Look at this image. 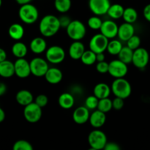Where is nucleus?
<instances>
[{
    "instance_id": "15",
    "label": "nucleus",
    "mask_w": 150,
    "mask_h": 150,
    "mask_svg": "<svg viewBox=\"0 0 150 150\" xmlns=\"http://www.w3.org/2000/svg\"><path fill=\"white\" fill-rule=\"evenodd\" d=\"M90 110L85 105L76 108L73 112V120L78 125H83L87 122L90 117Z\"/></svg>"
},
{
    "instance_id": "8",
    "label": "nucleus",
    "mask_w": 150,
    "mask_h": 150,
    "mask_svg": "<svg viewBox=\"0 0 150 150\" xmlns=\"http://www.w3.org/2000/svg\"><path fill=\"white\" fill-rule=\"evenodd\" d=\"M128 73L127 64L123 62L120 59H114L109 62L108 74L114 79L125 78Z\"/></svg>"
},
{
    "instance_id": "43",
    "label": "nucleus",
    "mask_w": 150,
    "mask_h": 150,
    "mask_svg": "<svg viewBox=\"0 0 150 150\" xmlns=\"http://www.w3.org/2000/svg\"><path fill=\"white\" fill-rule=\"evenodd\" d=\"M143 16L147 21L150 22V4H146L143 10Z\"/></svg>"
},
{
    "instance_id": "44",
    "label": "nucleus",
    "mask_w": 150,
    "mask_h": 150,
    "mask_svg": "<svg viewBox=\"0 0 150 150\" xmlns=\"http://www.w3.org/2000/svg\"><path fill=\"white\" fill-rule=\"evenodd\" d=\"M7 92V86L4 83L0 82V96H2Z\"/></svg>"
},
{
    "instance_id": "30",
    "label": "nucleus",
    "mask_w": 150,
    "mask_h": 150,
    "mask_svg": "<svg viewBox=\"0 0 150 150\" xmlns=\"http://www.w3.org/2000/svg\"><path fill=\"white\" fill-rule=\"evenodd\" d=\"M122 18L125 22L133 24L138 19V12L133 7L125 8Z\"/></svg>"
},
{
    "instance_id": "4",
    "label": "nucleus",
    "mask_w": 150,
    "mask_h": 150,
    "mask_svg": "<svg viewBox=\"0 0 150 150\" xmlns=\"http://www.w3.org/2000/svg\"><path fill=\"white\" fill-rule=\"evenodd\" d=\"M66 32L72 40H81L86 36V27L81 21L72 20L66 28Z\"/></svg>"
},
{
    "instance_id": "2",
    "label": "nucleus",
    "mask_w": 150,
    "mask_h": 150,
    "mask_svg": "<svg viewBox=\"0 0 150 150\" xmlns=\"http://www.w3.org/2000/svg\"><path fill=\"white\" fill-rule=\"evenodd\" d=\"M111 92L115 97L125 100L130 96L132 86L130 82L125 78L115 79L111 86Z\"/></svg>"
},
{
    "instance_id": "38",
    "label": "nucleus",
    "mask_w": 150,
    "mask_h": 150,
    "mask_svg": "<svg viewBox=\"0 0 150 150\" xmlns=\"http://www.w3.org/2000/svg\"><path fill=\"white\" fill-rule=\"evenodd\" d=\"M34 102L36 104H38L40 107L41 108H44L46 106L48 103V98L47 95H44V94H40V95H38L35 98V101Z\"/></svg>"
},
{
    "instance_id": "34",
    "label": "nucleus",
    "mask_w": 150,
    "mask_h": 150,
    "mask_svg": "<svg viewBox=\"0 0 150 150\" xmlns=\"http://www.w3.org/2000/svg\"><path fill=\"white\" fill-rule=\"evenodd\" d=\"M103 21L98 16H93L87 21V25L89 29L92 30H100L102 26Z\"/></svg>"
},
{
    "instance_id": "10",
    "label": "nucleus",
    "mask_w": 150,
    "mask_h": 150,
    "mask_svg": "<svg viewBox=\"0 0 150 150\" xmlns=\"http://www.w3.org/2000/svg\"><path fill=\"white\" fill-rule=\"evenodd\" d=\"M109 39L104 36L103 34H96L92 37L89 42V49L96 54L105 52L107 49Z\"/></svg>"
},
{
    "instance_id": "42",
    "label": "nucleus",
    "mask_w": 150,
    "mask_h": 150,
    "mask_svg": "<svg viewBox=\"0 0 150 150\" xmlns=\"http://www.w3.org/2000/svg\"><path fill=\"white\" fill-rule=\"evenodd\" d=\"M121 147L118 144L115 142H107L106 145L104 147L105 150H120Z\"/></svg>"
},
{
    "instance_id": "14",
    "label": "nucleus",
    "mask_w": 150,
    "mask_h": 150,
    "mask_svg": "<svg viewBox=\"0 0 150 150\" xmlns=\"http://www.w3.org/2000/svg\"><path fill=\"white\" fill-rule=\"evenodd\" d=\"M118 29L119 26L117 23L113 19H111V20H105L103 21L100 31V33L106 37L108 39L111 40L117 37Z\"/></svg>"
},
{
    "instance_id": "41",
    "label": "nucleus",
    "mask_w": 150,
    "mask_h": 150,
    "mask_svg": "<svg viewBox=\"0 0 150 150\" xmlns=\"http://www.w3.org/2000/svg\"><path fill=\"white\" fill-rule=\"evenodd\" d=\"M59 23L61 28H67L68 26V25L70 24V23L71 22V19L70 18H69L67 16H62L60 18H59Z\"/></svg>"
},
{
    "instance_id": "12",
    "label": "nucleus",
    "mask_w": 150,
    "mask_h": 150,
    "mask_svg": "<svg viewBox=\"0 0 150 150\" xmlns=\"http://www.w3.org/2000/svg\"><path fill=\"white\" fill-rule=\"evenodd\" d=\"M89 8L95 16H103L107 14L111 6L110 0H89Z\"/></svg>"
},
{
    "instance_id": "18",
    "label": "nucleus",
    "mask_w": 150,
    "mask_h": 150,
    "mask_svg": "<svg viewBox=\"0 0 150 150\" xmlns=\"http://www.w3.org/2000/svg\"><path fill=\"white\" fill-rule=\"evenodd\" d=\"M86 49L83 42L81 40H76L70 44L68 53L70 58L74 60H79L81 59Z\"/></svg>"
},
{
    "instance_id": "16",
    "label": "nucleus",
    "mask_w": 150,
    "mask_h": 150,
    "mask_svg": "<svg viewBox=\"0 0 150 150\" xmlns=\"http://www.w3.org/2000/svg\"><path fill=\"white\" fill-rule=\"evenodd\" d=\"M135 35V27L133 23L124 22L119 26L117 37L123 42H127L133 35Z\"/></svg>"
},
{
    "instance_id": "48",
    "label": "nucleus",
    "mask_w": 150,
    "mask_h": 150,
    "mask_svg": "<svg viewBox=\"0 0 150 150\" xmlns=\"http://www.w3.org/2000/svg\"><path fill=\"white\" fill-rule=\"evenodd\" d=\"M32 0H16V2L20 5H23V4H28V3H31Z\"/></svg>"
},
{
    "instance_id": "45",
    "label": "nucleus",
    "mask_w": 150,
    "mask_h": 150,
    "mask_svg": "<svg viewBox=\"0 0 150 150\" xmlns=\"http://www.w3.org/2000/svg\"><path fill=\"white\" fill-rule=\"evenodd\" d=\"M7 59V53L3 48H0V62Z\"/></svg>"
},
{
    "instance_id": "9",
    "label": "nucleus",
    "mask_w": 150,
    "mask_h": 150,
    "mask_svg": "<svg viewBox=\"0 0 150 150\" xmlns=\"http://www.w3.org/2000/svg\"><path fill=\"white\" fill-rule=\"evenodd\" d=\"M31 73L36 77H43L48 71L49 66L48 61L41 57H35L30 62Z\"/></svg>"
},
{
    "instance_id": "1",
    "label": "nucleus",
    "mask_w": 150,
    "mask_h": 150,
    "mask_svg": "<svg viewBox=\"0 0 150 150\" xmlns=\"http://www.w3.org/2000/svg\"><path fill=\"white\" fill-rule=\"evenodd\" d=\"M61 29L59 19L54 15L48 14L41 18L39 23V31L45 38H51L58 33Z\"/></svg>"
},
{
    "instance_id": "29",
    "label": "nucleus",
    "mask_w": 150,
    "mask_h": 150,
    "mask_svg": "<svg viewBox=\"0 0 150 150\" xmlns=\"http://www.w3.org/2000/svg\"><path fill=\"white\" fill-rule=\"evenodd\" d=\"M133 51H134L133 50H132L127 45L123 46V48H122L120 52L117 55L118 59L126 64H130V63H132V60H133Z\"/></svg>"
},
{
    "instance_id": "22",
    "label": "nucleus",
    "mask_w": 150,
    "mask_h": 150,
    "mask_svg": "<svg viewBox=\"0 0 150 150\" xmlns=\"http://www.w3.org/2000/svg\"><path fill=\"white\" fill-rule=\"evenodd\" d=\"M111 93V86L103 82L97 83L93 89V95H95L99 100L102 98H109Z\"/></svg>"
},
{
    "instance_id": "20",
    "label": "nucleus",
    "mask_w": 150,
    "mask_h": 150,
    "mask_svg": "<svg viewBox=\"0 0 150 150\" xmlns=\"http://www.w3.org/2000/svg\"><path fill=\"white\" fill-rule=\"evenodd\" d=\"M47 42L42 37H37L31 40L29 49L33 54H41L45 52L47 49Z\"/></svg>"
},
{
    "instance_id": "7",
    "label": "nucleus",
    "mask_w": 150,
    "mask_h": 150,
    "mask_svg": "<svg viewBox=\"0 0 150 150\" xmlns=\"http://www.w3.org/2000/svg\"><path fill=\"white\" fill-rule=\"evenodd\" d=\"M41 107L35 102L24 106L23 109V117L29 123H37L40 120L42 116V111Z\"/></svg>"
},
{
    "instance_id": "36",
    "label": "nucleus",
    "mask_w": 150,
    "mask_h": 150,
    "mask_svg": "<svg viewBox=\"0 0 150 150\" xmlns=\"http://www.w3.org/2000/svg\"><path fill=\"white\" fill-rule=\"evenodd\" d=\"M13 150H32L33 146L28 141L18 140L14 143L13 146Z\"/></svg>"
},
{
    "instance_id": "6",
    "label": "nucleus",
    "mask_w": 150,
    "mask_h": 150,
    "mask_svg": "<svg viewBox=\"0 0 150 150\" xmlns=\"http://www.w3.org/2000/svg\"><path fill=\"white\" fill-rule=\"evenodd\" d=\"M65 57L64 48L59 45H52L48 47L45 51V59L52 64H60L64 61Z\"/></svg>"
},
{
    "instance_id": "46",
    "label": "nucleus",
    "mask_w": 150,
    "mask_h": 150,
    "mask_svg": "<svg viewBox=\"0 0 150 150\" xmlns=\"http://www.w3.org/2000/svg\"><path fill=\"white\" fill-rule=\"evenodd\" d=\"M96 58H97V62H98L105 61V54H104V52L98 53V54H97Z\"/></svg>"
},
{
    "instance_id": "3",
    "label": "nucleus",
    "mask_w": 150,
    "mask_h": 150,
    "mask_svg": "<svg viewBox=\"0 0 150 150\" xmlns=\"http://www.w3.org/2000/svg\"><path fill=\"white\" fill-rule=\"evenodd\" d=\"M18 16L23 23L33 24L39 18V11L36 6L31 3L21 5L18 10Z\"/></svg>"
},
{
    "instance_id": "33",
    "label": "nucleus",
    "mask_w": 150,
    "mask_h": 150,
    "mask_svg": "<svg viewBox=\"0 0 150 150\" xmlns=\"http://www.w3.org/2000/svg\"><path fill=\"white\" fill-rule=\"evenodd\" d=\"M97 109L100 110V111H103V112L105 113V114L109 112L111 109H113L112 100L110 99L109 98L100 99Z\"/></svg>"
},
{
    "instance_id": "37",
    "label": "nucleus",
    "mask_w": 150,
    "mask_h": 150,
    "mask_svg": "<svg viewBox=\"0 0 150 150\" xmlns=\"http://www.w3.org/2000/svg\"><path fill=\"white\" fill-rule=\"evenodd\" d=\"M141 38L140 37L138 36V35H133L127 41V46H128L129 48H131L132 50H136L137 48H139L140 47L141 45Z\"/></svg>"
},
{
    "instance_id": "40",
    "label": "nucleus",
    "mask_w": 150,
    "mask_h": 150,
    "mask_svg": "<svg viewBox=\"0 0 150 150\" xmlns=\"http://www.w3.org/2000/svg\"><path fill=\"white\" fill-rule=\"evenodd\" d=\"M125 100L121 98H118V97H115L114 100H112V105L113 109L117 110V111H120V110L122 109L125 105Z\"/></svg>"
},
{
    "instance_id": "5",
    "label": "nucleus",
    "mask_w": 150,
    "mask_h": 150,
    "mask_svg": "<svg viewBox=\"0 0 150 150\" xmlns=\"http://www.w3.org/2000/svg\"><path fill=\"white\" fill-rule=\"evenodd\" d=\"M107 142L108 139L105 133L98 128L92 130L88 136V143L92 150L104 149Z\"/></svg>"
},
{
    "instance_id": "49",
    "label": "nucleus",
    "mask_w": 150,
    "mask_h": 150,
    "mask_svg": "<svg viewBox=\"0 0 150 150\" xmlns=\"http://www.w3.org/2000/svg\"><path fill=\"white\" fill-rule=\"evenodd\" d=\"M1 4H2V0H0V7H1Z\"/></svg>"
},
{
    "instance_id": "28",
    "label": "nucleus",
    "mask_w": 150,
    "mask_h": 150,
    "mask_svg": "<svg viewBox=\"0 0 150 150\" xmlns=\"http://www.w3.org/2000/svg\"><path fill=\"white\" fill-rule=\"evenodd\" d=\"M122 48L123 45L122 43V41L120 39L117 40L114 38V39H111L108 42L106 51L111 55L117 56L118 55L119 53L120 52Z\"/></svg>"
},
{
    "instance_id": "26",
    "label": "nucleus",
    "mask_w": 150,
    "mask_h": 150,
    "mask_svg": "<svg viewBox=\"0 0 150 150\" xmlns=\"http://www.w3.org/2000/svg\"><path fill=\"white\" fill-rule=\"evenodd\" d=\"M12 54L16 58H25L28 53V47L26 46L24 42L19 41H16L13 45L11 48Z\"/></svg>"
},
{
    "instance_id": "13",
    "label": "nucleus",
    "mask_w": 150,
    "mask_h": 150,
    "mask_svg": "<svg viewBox=\"0 0 150 150\" xmlns=\"http://www.w3.org/2000/svg\"><path fill=\"white\" fill-rule=\"evenodd\" d=\"M15 75L20 79H26L31 73L30 63L25 58H18L14 62Z\"/></svg>"
},
{
    "instance_id": "24",
    "label": "nucleus",
    "mask_w": 150,
    "mask_h": 150,
    "mask_svg": "<svg viewBox=\"0 0 150 150\" xmlns=\"http://www.w3.org/2000/svg\"><path fill=\"white\" fill-rule=\"evenodd\" d=\"M15 75L14 63L10 60H4L0 62V76L5 79L12 77Z\"/></svg>"
},
{
    "instance_id": "47",
    "label": "nucleus",
    "mask_w": 150,
    "mask_h": 150,
    "mask_svg": "<svg viewBox=\"0 0 150 150\" xmlns=\"http://www.w3.org/2000/svg\"><path fill=\"white\" fill-rule=\"evenodd\" d=\"M4 120H5V112H4V110L0 107V123L4 122Z\"/></svg>"
},
{
    "instance_id": "19",
    "label": "nucleus",
    "mask_w": 150,
    "mask_h": 150,
    "mask_svg": "<svg viewBox=\"0 0 150 150\" xmlns=\"http://www.w3.org/2000/svg\"><path fill=\"white\" fill-rule=\"evenodd\" d=\"M44 77L50 84H58L62 80L63 73L62 70L57 67H49Z\"/></svg>"
},
{
    "instance_id": "23",
    "label": "nucleus",
    "mask_w": 150,
    "mask_h": 150,
    "mask_svg": "<svg viewBox=\"0 0 150 150\" xmlns=\"http://www.w3.org/2000/svg\"><path fill=\"white\" fill-rule=\"evenodd\" d=\"M59 105L63 109H70L75 105V98L70 92H63L58 98Z\"/></svg>"
},
{
    "instance_id": "17",
    "label": "nucleus",
    "mask_w": 150,
    "mask_h": 150,
    "mask_svg": "<svg viewBox=\"0 0 150 150\" xmlns=\"http://www.w3.org/2000/svg\"><path fill=\"white\" fill-rule=\"evenodd\" d=\"M89 122L91 126L93 127L94 128L100 129L105 125V122H106L105 113L98 109L94 110L93 112L90 114Z\"/></svg>"
},
{
    "instance_id": "21",
    "label": "nucleus",
    "mask_w": 150,
    "mask_h": 150,
    "mask_svg": "<svg viewBox=\"0 0 150 150\" xmlns=\"http://www.w3.org/2000/svg\"><path fill=\"white\" fill-rule=\"evenodd\" d=\"M16 100L19 105L24 107L34 102V96L30 91L21 89L16 94Z\"/></svg>"
},
{
    "instance_id": "32",
    "label": "nucleus",
    "mask_w": 150,
    "mask_h": 150,
    "mask_svg": "<svg viewBox=\"0 0 150 150\" xmlns=\"http://www.w3.org/2000/svg\"><path fill=\"white\" fill-rule=\"evenodd\" d=\"M97 54L92 51V50H86L81 58V61L83 64L87 66H91L97 62Z\"/></svg>"
},
{
    "instance_id": "35",
    "label": "nucleus",
    "mask_w": 150,
    "mask_h": 150,
    "mask_svg": "<svg viewBox=\"0 0 150 150\" xmlns=\"http://www.w3.org/2000/svg\"><path fill=\"white\" fill-rule=\"evenodd\" d=\"M99 99L95 95H89L85 100V106L89 110H95L98 108Z\"/></svg>"
},
{
    "instance_id": "27",
    "label": "nucleus",
    "mask_w": 150,
    "mask_h": 150,
    "mask_svg": "<svg viewBox=\"0 0 150 150\" xmlns=\"http://www.w3.org/2000/svg\"><path fill=\"white\" fill-rule=\"evenodd\" d=\"M125 8L122 4H112L110 6L107 15L109 16L110 18L113 20H117L122 18L123 13H124Z\"/></svg>"
},
{
    "instance_id": "31",
    "label": "nucleus",
    "mask_w": 150,
    "mask_h": 150,
    "mask_svg": "<svg viewBox=\"0 0 150 150\" xmlns=\"http://www.w3.org/2000/svg\"><path fill=\"white\" fill-rule=\"evenodd\" d=\"M71 0H54V7L60 13H67L71 8Z\"/></svg>"
},
{
    "instance_id": "11",
    "label": "nucleus",
    "mask_w": 150,
    "mask_h": 150,
    "mask_svg": "<svg viewBox=\"0 0 150 150\" xmlns=\"http://www.w3.org/2000/svg\"><path fill=\"white\" fill-rule=\"evenodd\" d=\"M149 62V54L144 48L139 47L133 51L132 64L139 69H144L147 66Z\"/></svg>"
},
{
    "instance_id": "25",
    "label": "nucleus",
    "mask_w": 150,
    "mask_h": 150,
    "mask_svg": "<svg viewBox=\"0 0 150 150\" xmlns=\"http://www.w3.org/2000/svg\"><path fill=\"white\" fill-rule=\"evenodd\" d=\"M8 35L14 40H21L24 35V28L20 23H13L8 29Z\"/></svg>"
},
{
    "instance_id": "39",
    "label": "nucleus",
    "mask_w": 150,
    "mask_h": 150,
    "mask_svg": "<svg viewBox=\"0 0 150 150\" xmlns=\"http://www.w3.org/2000/svg\"><path fill=\"white\" fill-rule=\"evenodd\" d=\"M108 67H109V63L106 62L105 61L98 62L96 64V70L101 74L108 73Z\"/></svg>"
}]
</instances>
